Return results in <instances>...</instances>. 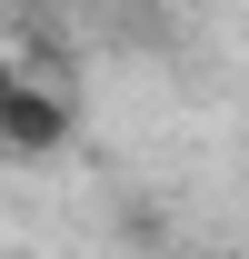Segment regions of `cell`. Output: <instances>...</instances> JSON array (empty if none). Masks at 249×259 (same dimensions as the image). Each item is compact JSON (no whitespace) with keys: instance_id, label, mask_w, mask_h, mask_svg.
<instances>
[{"instance_id":"obj_1","label":"cell","mask_w":249,"mask_h":259,"mask_svg":"<svg viewBox=\"0 0 249 259\" xmlns=\"http://www.w3.org/2000/svg\"><path fill=\"white\" fill-rule=\"evenodd\" d=\"M70 130H80V110L60 90H40V80H20L0 100V150L10 160H50V150H70Z\"/></svg>"},{"instance_id":"obj_2","label":"cell","mask_w":249,"mask_h":259,"mask_svg":"<svg viewBox=\"0 0 249 259\" xmlns=\"http://www.w3.org/2000/svg\"><path fill=\"white\" fill-rule=\"evenodd\" d=\"M10 90H20V70H10V60H0V100H10Z\"/></svg>"}]
</instances>
